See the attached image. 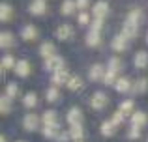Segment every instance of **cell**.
Returning a JSON list of instances; mask_svg holds the SVG:
<instances>
[{
	"mask_svg": "<svg viewBox=\"0 0 148 142\" xmlns=\"http://www.w3.org/2000/svg\"><path fill=\"white\" fill-rule=\"evenodd\" d=\"M77 142H81V140H77Z\"/></svg>",
	"mask_w": 148,
	"mask_h": 142,
	"instance_id": "45",
	"label": "cell"
},
{
	"mask_svg": "<svg viewBox=\"0 0 148 142\" xmlns=\"http://www.w3.org/2000/svg\"><path fill=\"white\" fill-rule=\"evenodd\" d=\"M122 34H126L127 37H135L139 34V24H135V22H131V21H127L126 19V22H124V28H122Z\"/></svg>",
	"mask_w": 148,
	"mask_h": 142,
	"instance_id": "13",
	"label": "cell"
},
{
	"mask_svg": "<svg viewBox=\"0 0 148 142\" xmlns=\"http://www.w3.org/2000/svg\"><path fill=\"white\" fill-rule=\"evenodd\" d=\"M139 137H141V129H139V127H131L130 129V139H139Z\"/></svg>",
	"mask_w": 148,
	"mask_h": 142,
	"instance_id": "41",
	"label": "cell"
},
{
	"mask_svg": "<svg viewBox=\"0 0 148 142\" xmlns=\"http://www.w3.org/2000/svg\"><path fill=\"white\" fill-rule=\"evenodd\" d=\"M54 34H56L58 39H69V37H73V28L68 22H62V24H58V28H56Z\"/></svg>",
	"mask_w": 148,
	"mask_h": 142,
	"instance_id": "7",
	"label": "cell"
},
{
	"mask_svg": "<svg viewBox=\"0 0 148 142\" xmlns=\"http://www.w3.org/2000/svg\"><path fill=\"white\" fill-rule=\"evenodd\" d=\"M101 26H103V19H96V17H94V21H92V24H90V30H96V32H99Z\"/></svg>",
	"mask_w": 148,
	"mask_h": 142,
	"instance_id": "38",
	"label": "cell"
},
{
	"mask_svg": "<svg viewBox=\"0 0 148 142\" xmlns=\"http://www.w3.org/2000/svg\"><path fill=\"white\" fill-rule=\"evenodd\" d=\"M68 124L69 125H81L83 124V110L79 107H71L68 110Z\"/></svg>",
	"mask_w": 148,
	"mask_h": 142,
	"instance_id": "4",
	"label": "cell"
},
{
	"mask_svg": "<svg viewBox=\"0 0 148 142\" xmlns=\"http://www.w3.org/2000/svg\"><path fill=\"white\" fill-rule=\"evenodd\" d=\"M23 127L26 129V131H36L38 127H40V116L38 114H26L25 120H23Z\"/></svg>",
	"mask_w": 148,
	"mask_h": 142,
	"instance_id": "5",
	"label": "cell"
},
{
	"mask_svg": "<svg viewBox=\"0 0 148 142\" xmlns=\"http://www.w3.org/2000/svg\"><path fill=\"white\" fill-rule=\"evenodd\" d=\"M143 10L141 7H133V10L127 13V21H131V22H135V24H141V21H143Z\"/></svg>",
	"mask_w": 148,
	"mask_h": 142,
	"instance_id": "20",
	"label": "cell"
},
{
	"mask_svg": "<svg viewBox=\"0 0 148 142\" xmlns=\"http://www.w3.org/2000/svg\"><path fill=\"white\" fill-rule=\"evenodd\" d=\"M146 88H148V80L146 79H139L137 82L133 84V88H131V90H133L135 94H143V92H146Z\"/></svg>",
	"mask_w": 148,
	"mask_h": 142,
	"instance_id": "32",
	"label": "cell"
},
{
	"mask_svg": "<svg viewBox=\"0 0 148 142\" xmlns=\"http://www.w3.org/2000/svg\"><path fill=\"white\" fill-rule=\"evenodd\" d=\"M0 142H6V137H4V135L0 137Z\"/></svg>",
	"mask_w": 148,
	"mask_h": 142,
	"instance_id": "42",
	"label": "cell"
},
{
	"mask_svg": "<svg viewBox=\"0 0 148 142\" xmlns=\"http://www.w3.org/2000/svg\"><path fill=\"white\" fill-rule=\"evenodd\" d=\"M135 66L137 67H146L148 66V52L146 51H139L137 54H135Z\"/></svg>",
	"mask_w": 148,
	"mask_h": 142,
	"instance_id": "21",
	"label": "cell"
},
{
	"mask_svg": "<svg viewBox=\"0 0 148 142\" xmlns=\"http://www.w3.org/2000/svg\"><path fill=\"white\" fill-rule=\"evenodd\" d=\"M17 94H19L17 82H8V84H6V95H8V97H15Z\"/></svg>",
	"mask_w": 148,
	"mask_h": 142,
	"instance_id": "35",
	"label": "cell"
},
{
	"mask_svg": "<svg viewBox=\"0 0 148 142\" xmlns=\"http://www.w3.org/2000/svg\"><path fill=\"white\" fill-rule=\"evenodd\" d=\"M45 69L53 71V73H56V71H60V69H66V67H64V58L58 56V54L47 58V60H45Z\"/></svg>",
	"mask_w": 148,
	"mask_h": 142,
	"instance_id": "2",
	"label": "cell"
},
{
	"mask_svg": "<svg viewBox=\"0 0 148 142\" xmlns=\"http://www.w3.org/2000/svg\"><path fill=\"white\" fill-rule=\"evenodd\" d=\"M66 86H68V88H69L71 92H77V90H79L81 86H83V79H81L79 75H71V77H69V80H68V84H66Z\"/></svg>",
	"mask_w": 148,
	"mask_h": 142,
	"instance_id": "22",
	"label": "cell"
},
{
	"mask_svg": "<svg viewBox=\"0 0 148 142\" xmlns=\"http://www.w3.org/2000/svg\"><path fill=\"white\" fill-rule=\"evenodd\" d=\"M77 21H79V24H88V22H90V17H88L86 11H81L79 17H77Z\"/></svg>",
	"mask_w": 148,
	"mask_h": 142,
	"instance_id": "39",
	"label": "cell"
},
{
	"mask_svg": "<svg viewBox=\"0 0 148 142\" xmlns=\"http://www.w3.org/2000/svg\"><path fill=\"white\" fill-rule=\"evenodd\" d=\"M69 77H71V75L68 73V69H60V71L53 73V84H54V86H62V84H68Z\"/></svg>",
	"mask_w": 148,
	"mask_h": 142,
	"instance_id": "11",
	"label": "cell"
},
{
	"mask_svg": "<svg viewBox=\"0 0 148 142\" xmlns=\"http://www.w3.org/2000/svg\"><path fill=\"white\" fill-rule=\"evenodd\" d=\"M127 45H130V37L126 36V34H118V36H114V39H112V49L114 51H126Z\"/></svg>",
	"mask_w": 148,
	"mask_h": 142,
	"instance_id": "6",
	"label": "cell"
},
{
	"mask_svg": "<svg viewBox=\"0 0 148 142\" xmlns=\"http://www.w3.org/2000/svg\"><path fill=\"white\" fill-rule=\"evenodd\" d=\"M15 73H17L19 77H28V75H30V64L26 62V60H17Z\"/></svg>",
	"mask_w": 148,
	"mask_h": 142,
	"instance_id": "15",
	"label": "cell"
},
{
	"mask_svg": "<svg viewBox=\"0 0 148 142\" xmlns=\"http://www.w3.org/2000/svg\"><path fill=\"white\" fill-rule=\"evenodd\" d=\"M90 105H92V109H96V110L105 109V107L109 105L107 94H105V92H94V94H92V97H90Z\"/></svg>",
	"mask_w": 148,
	"mask_h": 142,
	"instance_id": "1",
	"label": "cell"
},
{
	"mask_svg": "<svg viewBox=\"0 0 148 142\" xmlns=\"http://www.w3.org/2000/svg\"><path fill=\"white\" fill-rule=\"evenodd\" d=\"M146 122H148V118H146V114L145 112H141V110H135L133 114H131V127H145L146 125Z\"/></svg>",
	"mask_w": 148,
	"mask_h": 142,
	"instance_id": "10",
	"label": "cell"
},
{
	"mask_svg": "<svg viewBox=\"0 0 148 142\" xmlns=\"http://www.w3.org/2000/svg\"><path fill=\"white\" fill-rule=\"evenodd\" d=\"M11 43H13V34L8 32V30H4V32L0 34V47L6 49V47H10Z\"/></svg>",
	"mask_w": 148,
	"mask_h": 142,
	"instance_id": "25",
	"label": "cell"
},
{
	"mask_svg": "<svg viewBox=\"0 0 148 142\" xmlns=\"http://www.w3.org/2000/svg\"><path fill=\"white\" fill-rule=\"evenodd\" d=\"M105 73H107V69H105L101 64H94V66L88 69V77H90V80H103V77H105Z\"/></svg>",
	"mask_w": 148,
	"mask_h": 142,
	"instance_id": "9",
	"label": "cell"
},
{
	"mask_svg": "<svg viewBox=\"0 0 148 142\" xmlns=\"http://www.w3.org/2000/svg\"><path fill=\"white\" fill-rule=\"evenodd\" d=\"M41 122H43V125L58 124V120H56V112H54V110H45L43 116H41Z\"/></svg>",
	"mask_w": 148,
	"mask_h": 142,
	"instance_id": "26",
	"label": "cell"
},
{
	"mask_svg": "<svg viewBox=\"0 0 148 142\" xmlns=\"http://www.w3.org/2000/svg\"><path fill=\"white\" fill-rule=\"evenodd\" d=\"M109 69L114 71V73H118L120 69H122V60H120L118 56H112V58L109 60Z\"/></svg>",
	"mask_w": 148,
	"mask_h": 142,
	"instance_id": "34",
	"label": "cell"
},
{
	"mask_svg": "<svg viewBox=\"0 0 148 142\" xmlns=\"http://www.w3.org/2000/svg\"><path fill=\"white\" fill-rule=\"evenodd\" d=\"M92 13L96 19H105V15L109 13V2L107 0H99L92 6Z\"/></svg>",
	"mask_w": 148,
	"mask_h": 142,
	"instance_id": "3",
	"label": "cell"
},
{
	"mask_svg": "<svg viewBox=\"0 0 148 142\" xmlns=\"http://www.w3.org/2000/svg\"><path fill=\"white\" fill-rule=\"evenodd\" d=\"M0 110H2V114H8L11 110V97H8L6 94L0 97Z\"/></svg>",
	"mask_w": 148,
	"mask_h": 142,
	"instance_id": "30",
	"label": "cell"
},
{
	"mask_svg": "<svg viewBox=\"0 0 148 142\" xmlns=\"http://www.w3.org/2000/svg\"><path fill=\"white\" fill-rule=\"evenodd\" d=\"M43 135L47 137V139H56V137H60V125L58 124L43 125Z\"/></svg>",
	"mask_w": 148,
	"mask_h": 142,
	"instance_id": "14",
	"label": "cell"
},
{
	"mask_svg": "<svg viewBox=\"0 0 148 142\" xmlns=\"http://www.w3.org/2000/svg\"><path fill=\"white\" fill-rule=\"evenodd\" d=\"M116 80H118V79H116V73L111 71V69H107V73H105V77H103V82L109 84V86H114Z\"/></svg>",
	"mask_w": 148,
	"mask_h": 142,
	"instance_id": "36",
	"label": "cell"
},
{
	"mask_svg": "<svg viewBox=\"0 0 148 142\" xmlns=\"http://www.w3.org/2000/svg\"><path fill=\"white\" fill-rule=\"evenodd\" d=\"M84 41H86V45H90V47H96V45H99V43H101L99 32H96V30H88L86 37H84Z\"/></svg>",
	"mask_w": 148,
	"mask_h": 142,
	"instance_id": "16",
	"label": "cell"
},
{
	"mask_svg": "<svg viewBox=\"0 0 148 142\" xmlns=\"http://www.w3.org/2000/svg\"><path fill=\"white\" fill-rule=\"evenodd\" d=\"M17 142H25V140H17Z\"/></svg>",
	"mask_w": 148,
	"mask_h": 142,
	"instance_id": "44",
	"label": "cell"
},
{
	"mask_svg": "<svg viewBox=\"0 0 148 142\" xmlns=\"http://www.w3.org/2000/svg\"><path fill=\"white\" fill-rule=\"evenodd\" d=\"M75 2H77V10H81V11H84L90 6V0H75Z\"/></svg>",
	"mask_w": 148,
	"mask_h": 142,
	"instance_id": "40",
	"label": "cell"
},
{
	"mask_svg": "<svg viewBox=\"0 0 148 142\" xmlns=\"http://www.w3.org/2000/svg\"><path fill=\"white\" fill-rule=\"evenodd\" d=\"M40 54L43 56L45 60L51 58V56H54V43H51V41H45V43H41V47H40Z\"/></svg>",
	"mask_w": 148,
	"mask_h": 142,
	"instance_id": "18",
	"label": "cell"
},
{
	"mask_svg": "<svg viewBox=\"0 0 148 142\" xmlns=\"http://www.w3.org/2000/svg\"><path fill=\"white\" fill-rule=\"evenodd\" d=\"M58 99H60V92H58V86H51L49 90H47V101L54 103V101H58Z\"/></svg>",
	"mask_w": 148,
	"mask_h": 142,
	"instance_id": "33",
	"label": "cell"
},
{
	"mask_svg": "<svg viewBox=\"0 0 148 142\" xmlns=\"http://www.w3.org/2000/svg\"><path fill=\"white\" fill-rule=\"evenodd\" d=\"M68 131H69V139H73V140H81V139H83V137H84V129H83V124H81V125H69V129H68Z\"/></svg>",
	"mask_w": 148,
	"mask_h": 142,
	"instance_id": "17",
	"label": "cell"
},
{
	"mask_svg": "<svg viewBox=\"0 0 148 142\" xmlns=\"http://www.w3.org/2000/svg\"><path fill=\"white\" fill-rule=\"evenodd\" d=\"M10 17H11V6L8 2H2L0 4V19H2V21H8Z\"/></svg>",
	"mask_w": 148,
	"mask_h": 142,
	"instance_id": "31",
	"label": "cell"
},
{
	"mask_svg": "<svg viewBox=\"0 0 148 142\" xmlns=\"http://www.w3.org/2000/svg\"><path fill=\"white\" fill-rule=\"evenodd\" d=\"M114 131H116V125L112 124L111 120H109V122H103V124H101V135L111 137V135H114Z\"/></svg>",
	"mask_w": 148,
	"mask_h": 142,
	"instance_id": "27",
	"label": "cell"
},
{
	"mask_svg": "<svg viewBox=\"0 0 148 142\" xmlns=\"http://www.w3.org/2000/svg\"><path fill=\"white\" fill-rule=\"evenodd\" d=\"M124 120H126V116H124V114L120 112V110H116V112L112 114V118H111V122H112L114 125H120V124H122Z\"/></svg>",
	"mask_w": 148,
	"mask_h": 142,
	"instance_id": "37",
	"label": "cell"
},
{
	"mask_svg": "<svg viewBox=\"0 0 148 142\" xmlns=\"http://www.w3.org/2000/svg\"><path fill=\"white\" fill-rule=\"evenodd\" d=\"M28 10H30L32 15H43L45 11H47V2H45V0H32Z\"/></svg>",
	"mask_w": 148,
	"mask_h": 142,
	"instance_id": "8",
	"label": "cell"
},
{
	"mask_svg": "<svg viewBox=\"0 0 148 142\" xmlns=\"http://www.w3.org/2000/svg\"><path fill=\"white\" fill-rule=\"evenodd\" d=\"M15 66H17V62L13 60V56L11 54H6L2 58V71H6V69H15Z\"/></svg>",
	"mask_w": 148,
	"mask_h": 142,
	"instance_id": "29",
	"label": "cell"
},
{
	"mask_svg": "<svg viewBox=\"0 0 148 142\" xmlns=\"http://www.w3.org/2000/svg\"><path fill=\"white\" fill-rule=\"evenodd\" d=\"M21 37H23V39H26V41L36 39V37H38V28L34 24H26L25 28L21 30Z\"/></svg>",
	"mask_w": 148,
	"mask_h": 142,
	"instance_id": "12",
	"label": "cell"
},
{
	"mask_svg": "<svg viewBox=\"0 0 148 142\" xmlns=\"http://www.w3.org/2000/svg\"><path fill=\"white\" fill-rule=\"evenodd\" d=\"M133 109H135V103L131 101V99H126V101L120 105V112L124 114V116H127V114H133Z\"/></svg>",
	"mask_w": 148,
	"mask_h": 142,
	"instance_id": "28",
	"label": "cell"
},
{
	"mask_svg": "<svg viewBox=\"0 0 148 142\" xmlns=\"http://www.w3.org/2000/svg\"><path fill=\"white\" fill-rule=\"evenodd\" d=\"M60 10H62V13H64V15H71L73 11L77 10V2H75V0H64Z\"/></svg>",
	"mask_w": 148,
	"mask_h": 142,
	"instance_id": "23",
	"label": "cell"
},
{
	"mask_svg": "<svg viewBox=\"0 0 148 142\" xmlns=\"http://www.w3.org/2000/svg\"><path fill=\"white\" fill-rule=\"evenodd\" d=\"M146 41H148V34H146Z\"/></svg>",
	"mask_w": 148,
	"mask_h": 142,
	"instance_id": "43",
	"label": "cell"
},
{
	"mask_svg": "<svg viewBox=\"0 0 148 142\" xmlns=\"http://www.w3.org/2000/svg\"><path fill=\"white\" fill-rule=\"evenodd\" d=\"M146 142H148V139H146Z\"/></svg>",
	"mask_w": 148,
	"mask_h": 142,
	"instance_id": "46",
	"label": "cell"
},
{
	"mask_svg": "<svg viewBox=\"0 0 148 142\" xmlns=\"http://www.w3.org/2000/svg\"><path fill=\"white\" fill-rule=\"evenodd\" d=\"M114 88H116V92H127V90H131V88H133V84L130 82V79H127V77H120V79L114 82Z\"/></svg>",
	"mask_w": 148,
	"mask_h": 142,
	"instance_id": "19",
	"label": "cell"
},
{
	"mask_svg": "<svg viewBox=\"0 0 148 142\" xmlns=\"http://www.w3.org/2000/svg\"><path fill=\"white\" fill-rule=\"evenodd\" d=\"M23 103H25V107H28V109L36 107L38 105V95H36V92H28V94H25Z\"/></svg>",
	"mask_w": 148,
	"mask_h": 142,
	"instance_id": "24",
	"label": "cell"
}]
</instances>
